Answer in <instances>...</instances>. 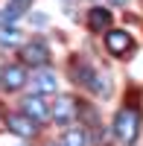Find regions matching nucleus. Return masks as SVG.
I'll return each mask as SVG.
<instances>
[{"label":"nucleus","mask_w":143,"mask_h":146,"mask_svg":"<svg viewBox=\"0 0 143 146\" xmlns=\"http://www.w3.org/2000/svg\"><path fill=\"white\" fill-rule=\"evenodd\" d=\"M21 105H23V114H26L32 123H38V126H41V123H47V120H50V114H53V111H50V105L41 100V94L26 96V100H23Z\"/></svg>","instance_id":"3"},{"label":"nucleus","mask_w":143,"mask_h":146,"mask_svg":"<svg viewBox=\"0 0 143 146\" xmlns=\"http://www.w3.org/2000/svg\"><path fill=\"white\" fill-rule=\"evenodd\" d=\"M62 146H88L85 129H67L64 135H62Z\"/></svg>","instance_id":"10"},{"label":"nucleus","mask_w":143,"mask_h":146,"mask_svg":"<svg viewBox=\"0 0 143 146\" xmlns=\"http://www.w3.org/2000/svg\"><path fill=\"white\" fill-rule=\"evenodd\" d=\"M79 114V105L73 96H58V100L53 102V120L58 126H67V123H73V117Z\"/></svg>","instance_id":"4"},{"label":"nucleus","mask_w":143,"mask_h":146,"mask_svg":"<svg viewBox=\"0 0 143 146\" xmlns=\"http://www.w3.org/2000/svg\"><path fill=\"white\" fill-rule=\"evenodd\" d=\"M0 85H3V91H21L23 85H26V73H23V67L21 64L3 67V73H0Z\"/></svg>","instance_id":"6"},{"label":"nucleus","mask_w":143,"mask_h":146,"mask_svg":"<svg viewBox=\"0 0 143 146\" xmlns=\"http://www.w3.org/2000/svg\"><path fill=\"white\" fill-rule=\"evenodd\" d=\"M21 15H23L21 3H15V6H6L3 12H0V23H12V21H18Z\"/></svg>","instance_id":"12"},{"label":"nucleus","mask_w":143,"mask_h":146,"mask_svg":"<svg viewBox=\"0 0 143 146\" xmlns=\"http://www.w3.org/2000/svg\"><path fill=\"white\" fill-rule=\"evenodd\" d=\"M111 3H114V6H123V3H128V0H111Z\"/></svg>","instance_id":"13"},{"label":"nucleus","mask_w":143,"mask_h":146,"mask_svg":"<svg viewBox=\"0 0 143 146\" xmlns=\"http://www.w3.org/2000/svg\"><path fill=\"white\" fill-rule=\"evenodd\" d=\"M21 62L29 64V67H35V70H41L47 62H50V50H47V44H44V41H29V44H23V47H21Z\"/></svg>","instance_id":"2"},{"label":"nucleus","mask_w":143,"mask_h":146,"mask_svg":"<svg viewBox=\"0 0 143 146\" xmlns=\"http://www.w3.org/2000/svg\"><path fill=\"white\" fill-rule=\"evenodd\" d=\"M50 146H58V143H50Z\"/></svg>","instance_id":"15"},{"label":"nucleus","mask_w":143,"mask_h":146,"mask_svg":"<svg viewBox=\"0 0 143 146\" xmlns=\"http://www.w3.org/2000/svg\"><path fill=\"white\" fill-rule=\"evenodd\" d=\"M0 44H3V47H18L21 44V32L15 27H3V29H0Z\"/></svg>","instance_id":"11"},{"label":"nucleus","mask_w":143,"mask_h":146,"mask_svg":"<svg viewBox=\"0 0 143 146\" xmlns=\"http://www.w3.org/2000/svg\"><path fill=\"white\" fill-rule=\"evenodd\" d=\"M105 47H108L111 56H126V53H132L134 41H132V35H128V32H123V29H111L108 35H105Z\"/></svg>","instance_id":"5"},{"label":"nucleus","mask_w":143,"mask_h":146,"mask_svg":"<svg viewBox=\"0 0 143 146\" xmlns=\"http://www.w3.org/2000/svg\"><path fill=\"white\" fill-rule=\"evenodd\" d=\"M137 131H140V111L134 105L120 108L117 117H114V135H117V140L126 143V146H132L137 140Z\"/></svg>","instance_id":"1"},{"label":"nucleus","mask_w":143,"mask_h":146,"mask_svg":"<svg viewBox=\"0 0 143 146\" xmlns=\"http://www.w3.org/2000/svg\"><path fill=\"white\" fill-rule=\"evenodd\" d=\"M108 27H111V12L102 9V6H93L88 12V29L91 32H105Z\"/></svg>","instance_id":"9"},{"label":"nucleus","mask_w":143,"mask_h":146,"mask_svg":"<svg viewBox=\"0 0 143 146\" xmlns=\"http://www.w3.org/2000/svg\"><path fill=\"white\" fill-rule=\"evenodd\" d=\"M9 129L15 131L18 137H23V140L38 135V123H32L26 114H12V117H9Z\"/></svg>","instance_id":"7"},{"label":"nucleus","mask_w":143,"mask_h":146,"mask_svg":"<svg viewBox=\"0 0 143 146\" xmlns=\"http://www.w3.org/2000/svg\"><path fill=\"white\" fill-rule=\"evenodd\" d=\"M15 3H21V6H26V3H32V0H15Z\"/></svg>","instance_id":"14"},{"label":"nucleus","mask_w":143,"mask_h":146,"mask_svg":"<svg viewBox=\"0 0 143 146\" xmlns=\"http://www.w3.org/2000/svg\"><path fill=\"white\" fill-rule=\"evenodd\" d=\"M32 85H35V94H56L58 91V76L53 70H35V79H32Z\"/></svg>","instance_id":"8"}]
</instances>
